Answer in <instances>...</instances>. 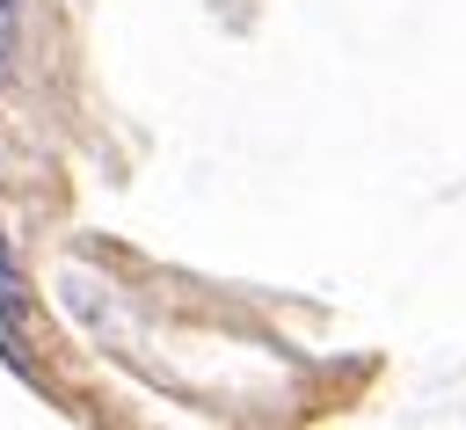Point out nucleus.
<instances>
[{
    "label": "nucleus",
    "mask_w": 466,
    "mask_h": 430,
    "mask_svg": "<svg viewBox=\"0 0 466 430\" xmlns=\"http://www.w3.org/2000/svg\"><path fill=\"white\" fill-rule=\"evenodd\" d=\"M15 321H22V277L7 262V241H0V350L15 357Z\"/></svg>",
    "instance_id": "obj_1"
}]
</instances>
